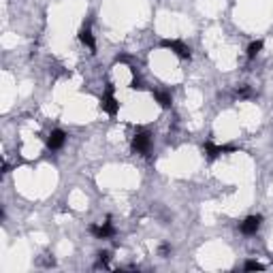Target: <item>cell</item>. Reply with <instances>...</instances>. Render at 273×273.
<instances>
[{
  "label": "cell",
  "mask_w": 273,
  "mask_h": 273,
  "mask_svg": "<svg viewBox=\"0 0 273 273\" xmlns=\"http://www.w3.org/2000/svg\"><path fill=\"white\" fill-rule=\"evenodd\" d=\"M162 47H167V49H171L175 53V56H179L181 60H190V47L186 45L184 41H179V39H164L162 43H160Z\"/></svg>",
  "instance_id": "obj_1"
},
{
  "label": "cell",
  "mask_w": 273,
  "mask_h": 273,
  "mask_svg": "<svg viewBox=\"0 0 273 273\" xmlns=\"http://www.w3.org/2000/svg\"><path fill=\"white\" fill-rule=\"evenodd\" d=\"M132 149H135L137 154H143V156H147L149 152H152V135L145 130L137 132L135 137H132Z\"/></svg>",
  "instance_id": "obj_2"
},
{
  "label": "cell",
  "mask_w": 273,
  "mask_h": 273,
  "mask_svg": "<svg viewBox=\"0 0 273 273\" xmlns=\"http://www.w3.org/2000/svg\"><path fill=\"white\" fill-rule=\"evenodd\" d=\"M100 107H103V111L109 115H117V111H120V103H117V98L113 96V85L111 83H109V88H107V92L103 94V98H100Z\"/></svg>",
  "instance_id": "obj_3"
},
{
  "label": "cell",
  "mask_w": 273,
  "mask_h": 273,
  "mask_svg": "<svg viewBox=\"0 0 273 273\" xmlns=\"http://www.w3.org/2000/svg\"><path fill=\"white\" fill-rule=\"evenodd\" d=\"M203 152L207 154V158L209 160H216V158H220L222 154L235 152V147L233 145H216V143H211V141H205L203 143Z\"/></svg>",
  "instance_id": "obj_4"
},
{
  "label": "cell",
  "mask_w": 273,
  "mask_h": 273,
  "mask_svg": "<svg viewBox=\"0 0 273 273\" xmlns=\"http://www.w3.org/2000/svg\"><path fill=\"white\" fill-rule=\"evenodd\" d=\"M90 233H92L96 239H109L115 235V228H113V224H111V220H107L103 224H92V226H90Z\"/></svg>",
  "instance_id": "obj_5"
},
{
  "label": "cell",
  "mask_w": 273,
  "mask_h": 273,
  "mask_svg": "<svg viewBox=\"0 0 273 273\" xmlns=\"http://www.w3.org/2000/svg\"><path fill=\"white\" fill-rule=\"evenodd\" d=\"M64 143H66V132L60 130V128L51 130L49 137H47V147H49L51 152H56V149H62Z\"/></svg>",
  "instance_id": "obj_6"
},
{
  "label": "cell",
  "mask_w": 273,
  "mask_h": 273,
  "mask_svg": "<svg viewBox=\"0 0 273 273\" xmlns=\"http://www.w3.org/2000/svg\"><path fill=\"white\" fill-rule=\"evenodd\" d=\"M260 224H263V216H248L239 228H241L243 235H256L260 228Z\"/></svg>",
  "instance_id": "obj_7"
},
{
  "label": "cell",
  "mask_w": 273,
  "mask_h": 273,
  "mask_svg": "<svg viewBox=\"0 0 273 273\" xmlns=\"http://www.w3.org/2000/svg\"><path fill=\"white\" fill-rule=\"evenodd\" d=\"M154 98H156V103L162 107V109H171V105H173V98H171L169 92H162V90H154Z\"/></svg>",
  "instance_id": "obj_8"
},
{
  "label": "cell",
  "mask_w": 273,
  "mask_h": 273,
  "mask_svg": "<svg viewBox=\"0 0 273 273\" xmlns=\"http://www.w3.org/2000/svg\"><path fill=\"white\" fill-rule=\"evenodd\" d=\"M79 41H81L88 49H92V51L96 49V41H94V34L90 32V28H81V30H79Z\"/></svg>",
  "instance_id": "obj_9"
},
{
  "label": "cell",
  "mask_w": 273,
  "mask_h": 273,
  "mask_svg": "<svg viewBox=\"0 0 273 273\" xmlns=\"http://www.w3.org/2000/svg\"><path fill=\"white\" fill-rule=\"evenodd\" d=\"M260 49H263V41L250 43V47H248V58H250V60H254V58L260 53Z\"/></svg>",
  "instance_id": "obj_10"
},
{
  "label": "cell",
  "mask_w": 273,
  "mask_h": 273,
  "mask_svg": "<svg viewBox=\"0 0 273 273\" xmlns=\"http://www.w3.org/2000/svg\"><path fill=\"white\" fill-rule=\"evenodd\" d=\"M243 269H245V271H263V269H265V265L256 263V260H248V263L243 265Z\"/></svg>",
  "instance_id": "obj_11"
},
{
  "label": "cell",
  "mask_w": 273,
  "mask_h": 273,
  "mask_svg": "<svg viewBox=\"0 0 273 273\" xmlns=\"http://www.w3.org/2000/svg\"><path fill=\"white\" fill-rule=\"evenodd\" d=\"M130 88H132V90H143L145 85H143L141 77H137V75H135V77H132V81H130Z\"/></svg>",
  "instance_id": "obj_12"
},
{
  "label": "cell",
  "mask_w": 273,
  "mask_h": 273,
  "mask_svg": "<svg viewBox=\"0 0 273 273\" xmlns=\"http://www.w3.org/2000/svg\"><path fill=\"white\" fill-rule=\"evenodd\" d=\"M237 94L241 96V98H248V96L252 94V92H250V88H248V85H243V88H239V90H237Z\"/></svg>",
  "instance_id": "obj_13"
},
{
  "label": "cell",
  "mask_w": 273,
  "mask_h": 273,
  "mask_svg": "<svg viewBox=\"0 0 273 273\" xmlns=\"http://www.w3.org/2000/svg\"><path fill=\"white\" fill-rule=\"evenodd\" d=\"M160 254H162V256H169V254H171V245H169V243H162V245H160Z\"/></svg>",
  "instance_id": "obj_14"
}]
</instances>
